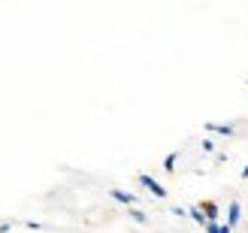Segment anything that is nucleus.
Wrapping results in <instances>:
<instances>
[{
    "mask_svg": "<svg viewBox=\"0 0 248 233\" xmlns=\"http://www.w3.org/2000/svg\"><path fill=\"white\" fill-rule=\"evenodd\" d=\"M112 197H115L118 203H127V206L136 203V194H127V191H112Z\"/></svg>",
    "mask_w": 248,
    "mask_h": 233,
    "instance_id": "obj_2",
    "label": "nucleus"
},
{
    "mask_svg": "<svg viewBox=\"0 0 248 233\" xmlns=\"http://www.w3.org/2000/svg\"><path fill=\"white\" fill-rule=\"evenodd\" d=\"M191 218H194V221H200V224H209V218L203 215V209H191Z\"/></svg>",
    "mask_w": 248,
    "mask_h": 233,
    "instance_id": "obj_6",
    "label": "nucleus"
},
{
    "mask_svg": "<svg viewBox=\"0 0 248 233\" xmlns=\"http://www.w3.org/2000/svg\"><path fill=\"white\" fill-rule=\"evenodd\" d=\"M206 230H209V233H230L227 227H221L218 221H215V224H206Z\"/></svg>",
    "mask_w": 248,
    "mask_h": 233,
    "instance_id": "obj_7",
    "label": "nucleus"
},
{
    "mask_svg": "<svg viewBox=\"0 0 248 233\" xmlns=\"http://www.w3.org/2000/svg\"><path fill=\"white\" fill-rule=\"evenodd\" d=\"M140 185H142V188H148V191L155 194V197H167V188L160 185V182H155L152 176H145V173L140 176Z\"/></svg>",
    "mask_w": 248,
    "mask_h": 233,
    "instance_id": "obj_1",
    "label": "nucleus"
},
{
    "mask_svg": "<svg viewBox=\"0 0 248 233\" xmlns=\"http://www.w3.org/2000/svg\"><path fill=\"white\" fill-rule=\"evenodd\" d=\"M130 218H136V221H140V224H142V221H145V215H142V212H140V209H133V212H130Z\"/></svg>",
    "mask_w": 248,
    "mask_h": 233,
    "instance_id": "obj_8",
    "label": "nucleus"
},
{
    "mask_svg": "<svg viewBox=\"0 0 248 233\" xmlns=\"http://www.w3.org/2000/svg\"><path fill=\"white\" fill-rule=\"evenodd\" d=\"M203 215L209 218V224H215V218H218V206H215V203H203Z\"/></svg>",
    "mask_w": 248,
    "mask_h": 233,
    "instance_id": "obj_3",
    "label": "nucleus"
},
{
    "mask_svg": "<svg viewBox=\"0 0 248 233\" xmlns=\"http://www.w3.org/2000/svg\"><path fill=\"white\" fill-rule=\"evenodd\" d=\"M227 221H230V224H236V221H239V203H236V200H233V203H230V209H227Z\"/></svg>",
    "mask_w": 248,
    "mask_h": 233,
    "instance_id": "obj_5",
    "label": "nucleus"
},
{
    "mask_svg": "<svg viewBox=\"0 0 248 233\" xmlns=\"http://www.w3.org/2000/svg\"><path fill=\"white\" fill-rule=\"evenodd\" d=\"M206 130H215V133H224V137H230V133H233V124H212V121H209Z\"/></svg>",
    "mask_w": 248,
    "mask_h": 233,
    "instance_id": "obj_4",
    "label": "nucleus"
}]
</instances>
